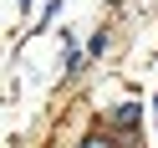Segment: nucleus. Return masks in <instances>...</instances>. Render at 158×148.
Masks as SVG:
<instances>
[{
  "mask_svg": "<svg viewBox=\"0 0 158 148\" xmlns=\"http://www.w3.org/2000/svg\"><path fill=\"white\" fill-rule=\"evenodd\" d=\"M112 128H138V107H133V102H123V107L112 112Z\"/></svg>",
  "mask_w": 158,
  "mask_h": 148,
  "instance_id": "1",
  "label": "nucleus"
}]
</instances>
